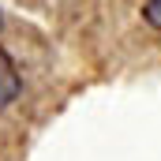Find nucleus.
<instances>
[{
    "label": "nucleus",
    "mask_w": 161,
    "mask_h": 161,
    "mask_svg": "<svg viewBox=\"0 0 161 161\" xmlns=\"http://www.w3.org/2000/svg\"><path fill=\"white\" fill-rule=\"evenodd\" d=\"M19 97V75L11 71L8 60H0V105H11Z\"/></svg>",
    "instance_id": "nucleus-1"
},
{
    "label": "nucleus",
    "mask_w": 161,
    "mask_h": 161,
    "mask_svg": "<svg viewBox=\"0 0 161 161\" xmlns=\"http://www.w3.org/2000/svg\"><path fill=\"white\" fill-rule=\"evenodd\" d=\"M142 19H146L154 30H161V0H146V8H142Z\"/></svg>",
    "instance_id": "nucleus-2"
}]
</instances>
